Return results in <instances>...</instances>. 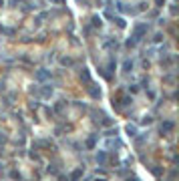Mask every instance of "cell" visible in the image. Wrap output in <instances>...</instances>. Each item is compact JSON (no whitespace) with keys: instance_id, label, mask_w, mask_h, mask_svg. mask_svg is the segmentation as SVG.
<instances>
[{"instance_id":"7c38bea8","label":"cell","mask_w":179,"mask_h":181,"mask_svg":"<svg viewBox=\"0 0 179 181\" xmlns=\"http://www.w3.org/2000/svg\"><path fill=\"white\" fill-rule=\"evenodd\" d=\"M101 24H103V22H101V18H99V16H93V26L101 28Z\"/></svg>"},{"instance_id":"30bf717a","label":"cell","mask_w":179,"mask_h":181,"mask_svg":"<svg viewBox=\"0 0 179 181\" xmlns=\"http://www.w3.org/2000/svg\"><path fill=\"white\" fill-rule=\"evenodd\" d=\"M131 69H133V60H125V62H123V71H125V73H129Z\"/></svg>"},{"instance_id":"5b68a950","label":"cell","mask_w":179,"mask_h":181,"mask_svg":"<svg viewBox=\"0 0 179 181\" xmlns=\"http://www.w3.org/2000/svg\"><path fill=\"white\" fill-rule=\"evenodd\" d=\"M89 93H91V97H93V99H99V97H101V89H95V87H91Z\"/></svg>"},{"instance_id":"8fae6325","label":"cell","mask_w":179,"mask_h":181,"mask_svg":"<svg viewBox=\"0 0 179 181\" xmlns=\"http://www.w3.org/2000/svg\"><path fill=\"white\" fill-rule=\"evenodd\" d=\"M125 131H127V133H129L131 137L137 135V127H135V125H127V129H125Z\"/></svg>"},{"instance_id":"9a60e30c","label":"cell","mask_w":179,"mask_h":181,"mask_svg":"<svg viewBox=\"0 0 179 181\" xmlns=\"http://www.w3.org/2000/svg\"><path fill=\"white\" fill-rule=\"evenodd\" d=\"M163 2H165V0H157V6H161V4H163Z\"/></svg>"},{"instance_id":"4fadbf2b","label":"cell","mask_w":179,"mask_h":181,"mask_svg":"<svg viewBox=\"0 0 179 181\" xmlns=\"http://www.w3.org/2000/svg\"><path fill=\"white\" fill-rule=\"evenodd\" d=\"M115 22H117V26H119V28H125V20H123V18H117Z\"/></svg>"},{"instance_id":"7a4b0ae2","label":"cell","mask_w":179,"mask_h":181,"mask_svg":"<svg viewBox=\"0 0 179 181\" xmlns=\"http://www.w3.org/2000/svg\"><path fill=\"white\" fill-rule=\"evenodd\" d=\"M34 77H36V81H40V83H43V81H46V79H50L52 75H50V71H45V69H40V71H38Z\"/></svg>"},{"instance_id":"ac0fdd59","label":"cell","mask_w":179,"mask_h":181,"mask_svg":"<svg viewBox=\"0 0 179 181\" xmlns=\"http://www.w3.org/2000/svg\"><path fill=\"white\" fill-rule=\"evenodd\" d=\"M54 2H62V0H54Z\"/></svg>"},{"instance_id":"2e32d148","label":"cell","mask_w":179,"mask_h":181,"mask_svg":"<svg viewBox=\"0 0 179 181\" xmlns=\"http://www.w3.org/2000/svg\"><path fill=\"white\" fill-rule=\"evenodd\" d=\"M16 2H20V0H10V4H16Z\"/></svg>"},{"instance_id":"5bb4252c","label":"cell","mask_w":179,"mask_h":181,"mask_svg":"<svg viewBox=\"0 0 179 181\" xmlns=\"http://www.w3.org/2000/svg\"><path fill=\"white\" fill-rule=\"evenodd\" d=\"M87 147H95V139H89V141H87Z\"/></svg>"},{"instance_id":"6da1fadb","label":"cell","mask_w":179,"mask_h":181,"mask_svg":"<svg viewBox=\"0 0 179 181\" xmlns=\"http://www.w3.org/2000/svg\"><path fill=\"white\" fill-rule=\"evenodd\" d=\"M147 30H149V24H147V22L137 24V26H135V30H133V38L139 43V40H141V36H143V34H147Z\"/></svg>"},{"instance_id":"277c9868","label":"cell","mask_w":179,"mask_h":181,"mask_svg":"<svg viewBox=\"0 0 179 181\" xmlns=\"http://www.w3.org/2000/svg\"><path fill=\"white\" fill-rule=\"evenodd\" d=\"M97 163H99V165H105V163H107V153H105V151H99V153H97Z\"/></svg>"},{"instance_id":"8992f818","label":"cell","mask_w":179,"mask_h":181,"mask_svg":"<svg viewBox=\"0 0 179 181\" xmlns=\"http://www.w3.org/2000/svg\"><path fill=\"white\" fill-rule=\"evenodd\" d=\"M81 177H83V169H77V171L71 175V179H73V181H79Z\"/></svg>"},{"instance_id":"9c48e42d","label":"cell","mask_w":179,"mask_h":181,"mask_svg":"<svg viewBox=\"0 0 179 181\" xmlns=\"http://www.w3.org/2000/svg\"><path fill=\"white\" fill-rule=\"evenodd\" d=\"M60 64H62V67H71V64H73V58H69V56H62V58H60Z\"/></svg>"},{"instance_id":"e0dca14e","label":"cell","mask_w":179,"mask_h":181,"mask_svg":"<svg viewBox=\"0 0 179 181\" xmlns=\"http://www.w3.org/2000/svg\"><path fill=\"white\" fill-rule=\"evenodd\" d=\"M2 143H4V137H2V135H0V145H2Z\"/></svg>"},{"instance_id":"52a82bcc","label":"cell","mask_w":179,"mask_h":181,"mask_svg":"<svg viewBox=\"0 0 179 181\" xmlns=\"http://www.w3.org/2000/svg\"><path fill=\"white\" fill-rule=\"evenodd\" d=\"M43 97H52V89H50V85H45V87H43Z\"/></svg>"},{"instance_id":"ba28073f","label":"cell","mask_w":179,"mask_h":181,"mask_svg":"<svg viewBox=\"0 0 179 181\" xmlns=\"http://www.w3.org/2000/svg\"><path fill=\"white\" fill-rule=\"evenodd\" d=\"M81 79H83L85 83H91V75H89V71H87V69H83V73H81Z\"/></svg>"},{"instance_id":"3957f363","label":"cell","mask_w":179,"mask_h":181,"mask_svg":"<svg viewBox=\"0 0 179 181\" xmlns=\"http://www.w3.org/2000/svg\"><path fill=\"white\" fill-rule=\"evenodd\" d=\"M173 127H175L173 121H165V123L161 125V133H169V131H173Z\"/></svg>"}]
</instances>
